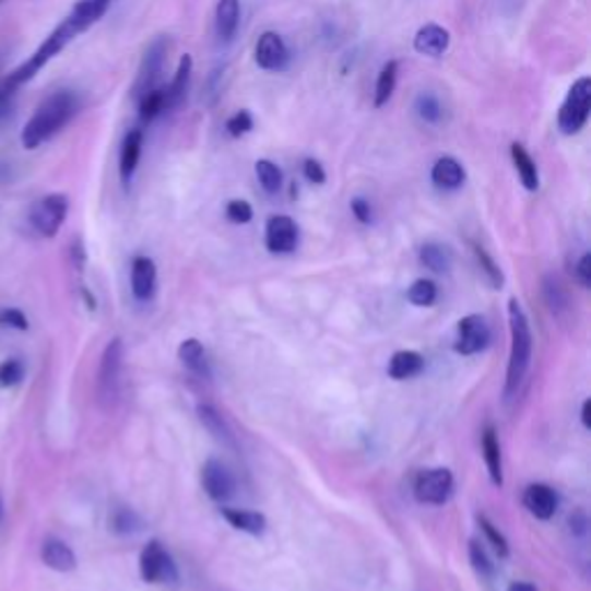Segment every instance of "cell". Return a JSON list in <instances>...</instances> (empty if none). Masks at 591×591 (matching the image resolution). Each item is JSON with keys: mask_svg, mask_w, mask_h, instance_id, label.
Instances as JSON below:
<instances>
[{"mask_svg": "<svg viewBox=\"0 0 591 591\" xmlns=\"http://www.w3.org/2000/svg\"><path fill=\"white\" fill-rule=\"evenodd\" d=\"M111 5L114 0H76L68 16L47 35L45 43L33 51V56H28V60H24L22 66L5 76L8 84L12 88L28 84V81L43 72L58 54H63L79 35L91 31L99 19L109 12Z\"/></svg>", "mask_w": 591, "mask_h": 591, "instance_id": "obj_1", "label": "cell"}, {"mask_svg": "<svg viewBox=\"0 0 591 591\" xmlns=\"http://www.w3.org/2000/svg\"><path fill=\"white\" fill-rule=\"evenodd\" d=\"M81 111V95L72 88H58L49 93L35 107L28 123L22 130V144L28 151L49 144L54 137L63 132Z\"/></svg>", "mask_w": 591, "mask_h": 591, "instance_id": "obj_2", "label": "cell"}, {"mask_svg": "<svg viewBox=\"0 0 591 591\" xmlns=\"http://www.w3.org/2000/svg\"><path fill=\"white\" fill-rule=\"evenodd\" d=\"M508 326H511V356H508V373H506V386H504V395L506 400H511L520 383L529 370V360H532V329H529V319L522 310V305L518 298H511L508 303Z\"/></svg>", "mask_w": 591, "mask_h": 591, "instance_id": "obj_3", "label": "cell"}, {"mask_svg": "<svg viewBox=\"0 0 591 591\" xmlns=\"http://www.w3.org/2000/svg\"><path fill=\"white\" fill-rule=\"evenodd\" d=\"M589 111H591V79L580 76L576 84L570 86L564 105L559 107L557 128L566 137L580 134L589 120Z\"/></svg>", "mask_w": 591, "mask_h": 591, "instance_id": "obj_4", "label": "cell"}, {"mask_svg": "<svg viewBox=\"0 0 591 591\" xmlns=\"http://www.w3.org/2000/svg\"><path fill=\"white\" fill-rule=\"evenodd\" d=\"M68 213H70L68 194L54 192L33 203L28 211V224L37 236L54 238L60 232V227H63V222L68 220Z\"/></svg>", "mask_w": 591, "mask_h": 591, "instance_id": "obj_5", "label": "cell"}, {"mask_svg": "<svg viewBox=\"0 0 591 591\" xmlns=\"http://www.w3.org/2000/svg\"><path fill=\"white\" fill-rule=\"evenodd\" d=\"M120 375H123V342L114 338L102 354L97 370V400L105 410H111L118 400Z\"/></svg>", "mask_w": 591, "mask_h": 591, "instance_id": "obj_6", "label": "cell"}, {"mask_svg": "<svg viewBox=\"0 0 591 591\" xmlns=\"http://www.w3.org/2000/svg\"><path fill=\"white\" fill-rule=\"evenodd\" d=\"M169 49H172L169 35H157L149 45V49L144 51V58H141V66H139V72L134 79V86H132L134 99H139L144 93L159 86L162 72H165V66H167Z\"/></svg>", "mask_w": 591, "mask_h": 591, "instance_id": "obj_7", "label": "cell"}, {"mask_svg": "<svg viewBox=\"0 0 591 591\" xmlns=\"http://www.w3.org/2000/svg\"><path fill=\"white\" fill-rule=\"evenodd\" d=\"M139 570L144 582H151V584H167V582L174 584L178 580V568L172 555L167 553V547L157 539L149 541L146 547L141 549Z\"/></svg>", "mask_w": 591, "mask_h": 591, "instance_id": "obj_8", "label": "cell"}, {"mask_svg": "<svg viewBox=\"0 0 591 591\" xmlns=\"http://www.w3.org/2000/svg\"><path fill=\"white\" fill-rule=\"evenodd\" d=\"M453 493V474L446 466L425 469L416 476L414 495L421 504H446Z\"/></svg>", "mask_w": 591, "mask_h": 591, "instance_id": "obj_9", "label": "cell"}, {"mask_svg": "<svg viewBox=\"0 0 591 591\" xmlns=\"http://www.w3.org/2000/svg\"><path fill=\"white\" fill-rule=\"evenodd\" d=\"M255 63L267 72H282V70L289 68L292 51H289L287 43L282 39V35H277L273 31L261 33V37L257 39V47H255Z\"/></svg>", "mask_w": 591, "mask_h": 591, "instance_id": "obj_10", "label": "cell"}, {"mask_svg": "<svg viewBox=\"0 0 591 591\" xmlns=\"http://www.w3.org/2000/svg\"><path fill=\"white\" fill-rule=\"evenodd\" d=\"M487 342H490V326H487L485 317L469 315L458 321V340L456 352L462 356H472L483 352Z\"/></svg>", "mask_w": 591, "mask_h": 591, "instance_id": "obj_11", "label": "cell"}, {"mask_svg": "<svg viewBox=\"0 0 591 591\" xmlns=\"http://www.w3.org/2000/svg\"><path fill=\"white\" fill-rule=\"evenodd\" d=\"M201 483H203V490H206V495L213 501H227L236 490V481H234L232 472L227 469V464H222L215 458L203 462Z\"/></svg>", "mask_w": 591, "mask_h": 591, "instance_id": "obj_12", "label": "cell"}, {"mask_svg": "<svg viewBox=\"0 0 591 591\" xmlns=\"http://www.w3.org/2000/svg\"><path fill=\"white\" fill-rule=\"evenodd\" d=\"M298 246V224L289 215H273L267 222V248L273 255H289Z\"/></svg>", "mask_w": 591, "mask_h": 591, "instance_id": "obj_13", "label": "cell"}, {"mask_svg": "<svg viewBox=\"0 0 591 591\" xmlns=\"http://www.w3.org/2000/svg\"><path fill=\"white\" fill-rule=\"evenodd\" d=\"M141 151H144V130L132 128L123 137V144H120V155H118V174H120V182H123L126 188H130V182L139 169Z\"/></svg>", "mask_w": 591, "mask_h": 591, "instance_id": "obj_14", "label": "cell"}, {"mask_svg": "<svg viewBox=\"0 0 591 591\" xmlns=\"http://www.w3.org/2000/svg\"><path fill=\"white\" fill-rule=\"evenodd\" d=\"M522 504H524L527 511L532 513L534 518L549 520V518H553L557 513L559 499H557V493L549 485H545V483H532L524 490Z\"/></svg>", "mask_w": 591, "mask_h": 591, "instance_id": "obj_15", "label": "cell"}, {"mask_svg": "<svg viewBox=\"0 0 591 591\" xmlns=\"http://www.w3.org/2000/svg\"><path fill=\"white\" fill-rule=\"evenodd\" d=\"M448 47H451V33H448L439 24H425L414 35V49L421 56L439 58V56H444L448 51Z\"/></svg>", "mask_w": 591, "mask_h": 591, "instance_id": "obj_16", "label": "cell"}, {"mask_svg": "<svg viewBox=\"0 0 591 591\" xmlns=\"http://www.w3.org/2000/svg\"><path fill=\"white\" fill-rule=\"evenodd\" d=\"M157 287V269L151 257L132 259V294L137 300H151Z\"/></svg>", "mask_w": 591, "mask_h": 591, "instance_id": "obj_17", "label": "cell"}, {"mask_svg": "<svg viewBox=\"0 0 591 591\" xmlns=\"http://www.w3.org/2000/svg\"><path fill=\"white\" fill-rule=\"evenodd\" d=\"M240 26V0H217L215 5V35L222 45L234 43Z\"/></svg>", "mask_w": 591, "mask_h": 591, "instance_id": "obj_18", "label": "cell"}, {"mask_svg": "<svg viewBox=\"0 0 591 591\" xmlns=\"http://www.w3.org/2000/svg\"><path fill=\"white\" fill-rule=\"evenodd\" d=\"M430 178L439 190H460L466 180V172L456 157L444 155L433 165Z\"/></svg>", "mask_w": 591, "mask_h": 591, "instance_id": "obj_19", "label": "cell"}, {"mask_svg": "<svg viewBox=\"0 0 591 591\" xmlns=\"http://www.w3.org/2000/svg\"><path fill=\"white\" fill-rule=\"evenodd\" d=\"M39 557H43V562L51 570H58V574H70V570L76 568V555L72 553V547L66 541L54 539V536L43 543Z\"/></svg>", "mask_w": 591, "mask_h": 591, "instance_id": "obj_20", "label": "cell"}, {"mask_svg": "<svg viewBox=\"0 0 591 591\" xmlns=\"http://www.w3.org/2000/svg\"><path fill=\"white\" fill-rule=\"evenodd\" d=\"M192 56L186 54L178 60L176 74L172 79V84L165 88V102H167V111H174L182 105V99L188 95L190 88V79H192Z\"/></svg>", "mask_w": 591, "mask_h": 591, "instance_id": "obj_21", "label": "cell"}, {"mask_svg": "<svg viewBox=\"0 0 591 591\" xmlns=\"http://www.w3.org/2000/svg\"><path fill=\"white\" fill-rule=\"evenodd\" d=\"M481 448H483V458H485V466L487 474H490V481L501 487L504 485V466H501V446H499V437L493 425H487L483 430V439H481Z\"/></svg>", "mask_w": 591, "mask_h": 591, "instance_id": "obj_22", "label": "cell"}, {"mask_svg": "<svg viewBox=\"0 0 591 591\" xmlns=\"http://www.w3.org/2000/svg\"><path fill=\"white\" fill-rule=\"evenodd\" d=\"M178 358L180 363L186 365V368L201 377V379H209L211 377V368H209V360H206V350H203V344L194 338H188L182 340L180 346H178Z\"/></svg>", "mask_w": 591, "mask_h": 591, "instance_id": "obj_23", "label": "cell"}, {"mask_svg": "<svg viewBox=\"0 0 591 591\" xmlns=\"http://www.w3.org/2000/svg\"><path fill=\"white\" fill-rule=\"evenodd\" d=\"M511 159H513L516 172H518V176L522 180L524 190L536 192L539 186H541V176H539V167H536L534 157L527 153V149L522 144H513L511 146Z\"/></svg>", "mask_w": 591, "mask_h": 591, "instance_id": "obj_24", "label": "cell"}, {"mask_svg": "<svg viewBox=\"0 0 591 591\" xmlns=\"http://www.w3.org/2000/svg\"><path fill=\"white\" fill-rule=\"evenodd\" d=\"M222 518L227 520L238 532L246 534H261L267 529V518L257 511H243V508H220Z\"/></svg>", "mask_w": 591, "mask_h": 591, "instance_id": "obj_25", "label": "cell"}, {"mask_svg": "<svg viewBox=\"0 0 591 591\" xmlns=\"http://www.w3.org/2000/svg\"><path fill=\"white\" fill-rule=\"evenodd\" d=\"M423 356L418 352H412V350H404V352H398L393 354L391 363H389V375L398 381H404V379H412L416 377L421 370H423Z\"/></svg>", "mask_w": 591, "mask_h": 591, "instance_id": "obj_26", "label": "cell"}, {"mask_svg": "<svg viewBox=\"0 0 591 591\" xmlns=\"http://www.w3.org/2000/svg\"><path fill=\"white\" fill-rule=\"evenodd\" d=\"M398 60H389L377 74V84H375V107L381 109L383 105H389V99L395 93L398 86Z\"/></svg>", "mask_w": 591, "mask_h": 591, "instance_id": "obj_27", "label": "cell"}, {"mask_svg": "<svg viewBox=\"0 0 591 591\" xmlns=\"http://www.w3.org/2000/svg\"><path fill=\"white\" fill-rule=\"evenodd\" d=\"M137 107H139V118L141 123H153L155 118H159L162 114H167V102H165V88L157 86L149 93L141 95L137 99Z\"/></svg>", "mask_w": 591, "mask_h": 591, "instance_id": "obj_28", "label": "cell"}, {"mask_svg": "<svg viewBox=\"0 0 591 591\" xmlns=\"http://www.w3.org/2000/svg\"><path fill=\"white\" fill-rule=\"evenodd\" d=\"M421 263L433 273H446L451 269L453 255L446 246H441V243H425L421 248Z\"/></svg>", "mask_w": 591, "mask_h": 591, "instance_id": "obj_29", "label": "cell"}, {"mask_svg": "<svg viewBox=\"0 0 591 591\" xmlns=\"http://www.w3.org/2000/svg\"><path fill=\"white\" fill-rule=\"evenodd\" d=\"M414 114L425 126H439L444 118V107L435 93H421L414 102Z\"/></svg>", "mask_w": 591, "mask_h": 591, "instance_id": "obj_30", "label": "cell"}, {"mask_svg": "<svg viewBox=\"0 0 591 591\" xmlns=\"http://www.w3.org/2000/svg\"><path fill=\"white\" fill-rule=\"evenodd\" d=\"M199 421L201 425L206 427V430L217 439V441H224V444H234V437H232V430L227 427V423H224V418L213 410L211 404H201L199 410Z\"/></svg>", "mask_w": 591, "mask_h": 591, "instance_id": "obj_31", "label": "cell"}, {"mask_svg": "<svg viewBox=\"0 0 591 591\" xmlns=\"http://www.w3.org/2000/svg\"><path fill=\"white\" fill-rule=\"evenodd\" d=\"M255 174H257V180H259V186L263 188V192H269V194L280 192V188H282V169L275 165V162L257 159Z\"/></svg>", "mask_w": 591, "mask_h": 591, "instance_id": "obj_32", "label": "cell"}, {"mask_svg": "<svg viewBox=\"0 0 591 591\" xmlns=\"http://www.w3.org/2000/svg\"><path fill=\"white\" fill-rule=\"evenodd\" d=\"M224 76H227V66L213 68L211 74L206 76V84H203V95H201V102L206 107L217 105V99L222 97V88H224Z\"/></svg>", "mask_w": 591, "mask_h": 591, "instance_id": "obj_33", "label": "cell"}, {"mask_svg": "<svg viewBox=\"0 0 591 591\" xmlns=\"http://www.w3.org/2000/svg\"><path fill=\"white\" fill-rule=\"evenodd\" d=\"M543 296H545V300L549 305V310H553L555 315H562L568 308V296H566V292L562 287V282L557 277H553V275H547L543 280Z\"/></svg>", "mask_w": 591, "mask_h": 591, "instance_id": "obj_34", "label": "cell"}, {"mask_svg": "<svg viewBox=\"0 0 591 591\" xmlns=\"http://www.w3.org/2000/svg\"><path fill=\"white\" fill-rule=\"evenodd\" d=\"M26 365L22 358H8L0 363V389H14L24 381Z\"/></svg>", "mask_w": 591, "mask_h": 591, "instance_id": "obj_35", "label": "cell"}, {"mask_svg": "<svg viewBox=\"0 0 591 591\" xmlns=\"http://www.w3.org/2000/svg\"><path fill=\"white\" fill-rule=\"evenodd\" d=\"M111 529L116 534H123V536L126 534H137L141 529V520L132 511V508L120 506V508H114V513H111Z\"/></svg>", "mask_w": 591, "mask_h": 591, "instance_id": "obj_36", "label": "cell"}, {"mask_svg": "<svg viewBox=\"0 0 591 591\" xmlns=\"http://www.w3.org/2000/svg\"><path fill=\"white\" fill-rule=\"evenodd\" d=\"M469 562H472L474 570H476V574L481 578H485V580L495 578V564H493V559L487 557L485 547L478 541H474V539L469 541Z\"/></svg>", "mask_w": 591, "mask_h": 591, "instance_id": "obj_37", "label": "cell"}, {"mask_svg": "<svg viewBox=\"0 0 591 591\" xmlns=\"http://www.w3.org/2000/svg\"><path fill=\"white\" fill-rule=\"evenodd\" d=\"M472 250H474V257H476V261H478V267H481L483 275L487 277V282H490L495 289H499L501 284H504V273H501V269L497 267V261H495L490 255L485 252V248L476 246V243L472 246Z\"/></svg>", "mask_w": 591, "mask_h": 591, "instance_id": "obj_38", "label": "cell"}, {"mask_svg": "<svg viewBox=\"0 0 591 591\" xmlns=\"http://www.w3.org/2000/svg\"><path fill=\"white\" fill-rule=\"evenodd\" d=\"M406 298H410L418 308H427L437 300V284L433 280H416L410 292H406Z\"/></svg>", "mask_w": 591, "mask_h": 591, "instance_id": "obj_39", "label": "cell"}, {"mask_svg": "<svg viewBox=\"0 0 591 591\" xmlns=\"http://www.w3.org/2000/svg\"><path fill=\"white\" fill-rule=\"evenodd\" d=\"M224 130H227V134L232 139H240V137H246V134H250L255 130V118H252L250 111L240 109V111H236L234 116L227 118V123H224Z\"/></svg>", "mask_w": 591, "mask_h": 591, "instance_id": "obj_40", "label": "cell"}, {"mask_svg": "<svg viewBox=\"0 0 591 591\" xmlns=\"http://www.w3.org/2000/svg\"><path fill=\"white\" fill-rule=\"evenodd\" d=\"M478 524H481V529H483V534L487 536V541H490V545L495 547V553H497L501 559H506L508 555H511V549H508L506 536L499 532V529H497L490 520H487L485 516H478Z\"/></svg>", "mask_w": 591, "mask_h": 591, "instance_id": "obj_41", "label": "cell"}, {"mask_svg": "<svg viewBox=\"0 0 591 591\" xmlns=\"http://www.w3.org/2000/svg\"><path fill=\"white\" fill-rule=\"evenodd\" d=\"M224 213H227V220L234 224H248L255 215L252 206L246 199H232L227 203V209H224Z\"/></svg>", "mask_w": 591, "mask_h": 591, "instance_id": "obj_42", "label": "cell"}, {"mask_svg": "<svg viewBox=\"0 0 591 591\" xmlns=\"http://www.w3.org/2000/svg\"><path fill=\"white\" fill-rule=\"evenodd\" d=\"M28 317L16 308H0V329L12 331H28Z\"/></svg>", "mask_w": 591, "mask_h": 591, "instance_id": "obj_43", "label": "cell"}, {"mask_svg": "<svg viewBox=\"0 0 591 591\" xmlns=\"http://www.w3.org/2000/svg\"><path fill=\"white\" fill-rule=\"evenodd\" d=\"M14 95H16V88L8 84L5 76H0V120H5L12 114Z\"/></svg>", "mask_w": 591, "mask_h": 591, "instance_id": "obj_44", "label": "cell"}, {"mask_svg": "<svg viewBox=\"0 0 591 591\" xmlns=\"http://www.w3.org/2000/svg\"><path fill=\"white\" fill-rule=\"evenodd\" d=\"M303 176L308 178V182H312V186H323L326 182V169L321 167V162L315 157L303 159Z\"/></svg>", "mask_w": 591, "mask_h": 591, "instance_id": "obj_45", "label": "cell"}, {"mask_svg": "<svg viewBox=\"0 0 591 591\" xmlns=\"http://www.w3.org/2000/svg\"><path fill=\"white\" fill-rule=\"evenodd\" d=\"M352 213H354V217H356L360 224H370V222H373V206H370V201H368V199L354 197V199H352Z\"/></svg>", "mask_w": 591, "mask_h": 591, "instance_id": "obj_46", "label": "cell"}, {"mask_svg": "<svg viewBox=\"0 0 591 591\" xmlns=\"http://www.w3.org/2000/svg\"><path fill=\"white\" fill-rule=\"evenodd\" d=\"M576 273H578V280H580L582 287H589V284H591V255L589 252H584L580 257L578 267H576Z\"/></svg>", "mask_w": 591, "mask_h": 591, "instance_id": "obj_47", "label": "cell"}, {"mask_svg": "<svg viewBox=\"0 0 591 591\" xmlns=\"http://www.w3.org/2000/svg\"><path fill=\"white\" fill-rule=\"evenodd\" d=\"M72 261H74V269H76V271H84L86 250H84V246H81V240H79V238L72 243Z\"/></svg>", "mask_w": 591, "mask_h": 591, "instance_id": "obj_48", "label": "cell"}, {"mask_svg": "<svg viewBox=\"0 0 591 591\" xmlns=\"http://www.w3.org/2000/svg\"><path fill=\"white\" fill-rule=\"evenodd\" d=\"M580 418H582V425L587 427V430H591V400H584L582 402V414H580Z\"/></svg>", "mask_w": 591, "mask_h": 591, "instance_id": "obj_49", "label": "cell"}, {"mask_svg": "<svg viewBox=\"0 0 591 591\" xmlns=\"http://www.w3.org/2000/svg\"><path fill=\"white\" fill-rule=\"evenodd\" d=\"M508 591H539V589L529 582H513L511 587H508Z\"/></svg>", "mask_w": 591, "mask_h": 591, "instance_id": "obj_50", "label": "cell"}, {"mask_svg": "<svg viewBox=\"0 0 591 591\" xmlns=\"http://www.w3.org/2000/svg\"><path fill=\"white\" fill-rule=\"evenodd\" d=\"M8 176H10V169H8V165H0V182H3V180H8Z\"/></svg>", "mask_w": 591, "mask_h": 591, "instance_id": "obj_51", "label": "cell"}, {"mask_svg": "<svg viewBox=\"0 0 591 591\" xmlns=\"http://www.w3.org/2000/svg\"><path fill=\"white\" fill-rule=\"evenodd\" d=\"M0 518H3V499H0Z\"/></svg>", "mask_w": 591, "mask_h": 591, "instance_id": "obj_52", "label": "cell"}, {"mask_svg": "<svg viewBox=\"0 0 591 591\" xmlns=\"http://www.w3.org/2000/svg\"><path fill=\"white\" fill-rule=\"evenodd\" d=\"M0 3H3V0H0Z\"/></svg>", "mask_w": 591, "mask_h": 591, "instance_id": "obj_53", "label": "cell"}]
</instances>
